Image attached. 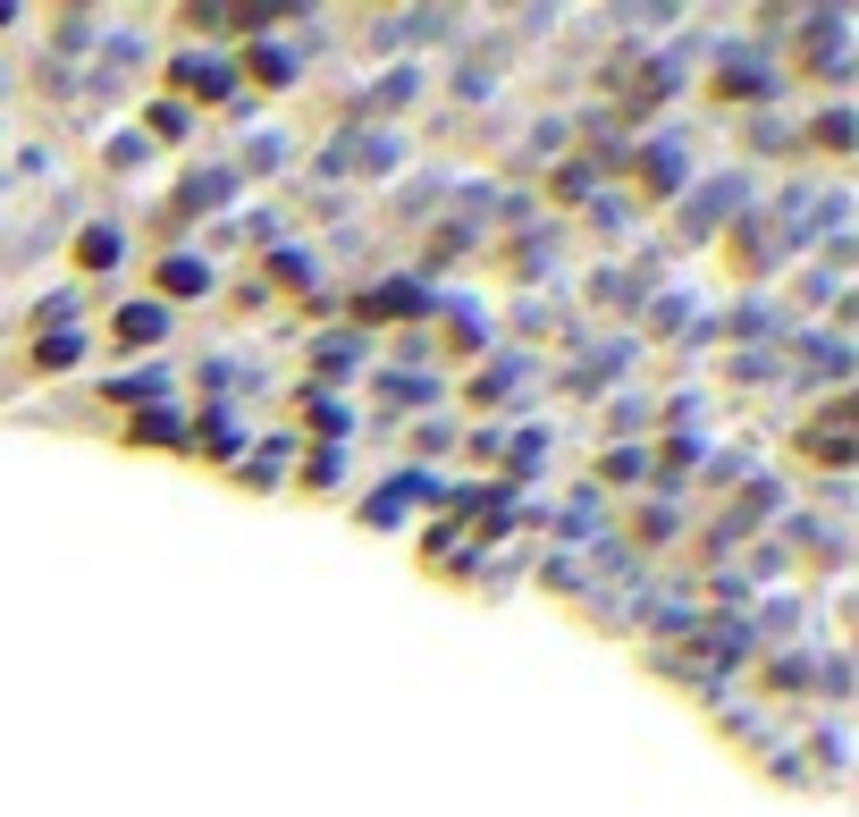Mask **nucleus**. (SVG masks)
Listing matches in <instances>:
<instances>
[{"label":"nucleus","mask_w":859,"mask_h":817,"mask_svg":"<svg viewBox=\"0 0 859 817\" xmlns=\"http://www.w3.org/2000/svg\"><path fill=\"white\" fill-rule=\"evenodd\" d=\"M110 253H119V228H85V245H76V261H94V270H101Z\"/></svg>","instance_id":"obj_1"}]
</instances>
